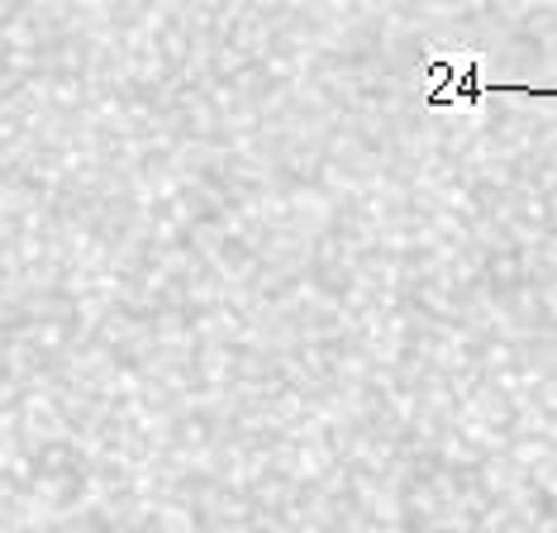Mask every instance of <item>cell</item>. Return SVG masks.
Instances as JSON below:
<instances>
[{
    "label": "cell",
    "instance_id": "obj_1",
    "mask_svg": "<svg viewBox=\"0 0 557 533\" xmlns=\"http://www.w3.org/2000/svg\"><path fill=\"white\" fill-rule=\"evenodd\" d=\"M429 110L443 106H481L486 96H534V100H557V86H529V82H491L481 72V58H429L424 62Z\"/></svg>",
    "mask_w": 557,
    "mask_h": 533
}]
</instances>
